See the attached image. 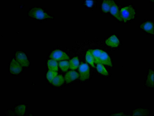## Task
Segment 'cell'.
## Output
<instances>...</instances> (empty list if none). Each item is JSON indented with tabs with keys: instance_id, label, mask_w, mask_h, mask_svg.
I'll use <instances>...</instances> for the list:
<instances>
[{
	"instance_id": "3",
	"label": "cell",
	"mask_w": 154,
	"mask_h": 116,
	"mask_svg": "<svg viewBox=\"0 0 154 116\" xmlns=\"http://www.w3.org/2000/svg\"><path fill=\"white\" fill-rule=\"evenodd\" d=\"M50 58L56 61L63 60H68L69 56L65 53L60 50H55L51 53Z\"/></svg>"
},
{
	"instance_id": "7",
	"label": "cell",
	"mask_w": 154,
	"mask_h": 116,
	"mask_svg": "<svg viewBox=\"0 0 154 116\" xmlns=\"http://www.w3.org/2000/svg\"><path fill=\"white\" fill-rule=\"evenodd\" d=\"M151 111L150 109L139 107L132 109L131 114L132 116H148L150 114Z\"/></svg>"
},
{
	"instance_id": "20",
	"label": "cell",
	"mask_w": 154,
	"mask_h": 116,
	"mask_svg": "<svg viewBox=\"0 0 154 116\" xmlns=\"http://www.w3.org/2000/svg\"><path fill=\"white\" fill-rule=\"evenodd\" d=\"M57 72L56 71H50L47 72V79L51 83H52L53 79L57 76Z\"/></svg>"
},
{
	"instance_id": "13",
	"label": "cell",
	"mask_w": 154,
	"mask_h": 116,
	"mask_svg": "<svg viewBox=\"0 0 154 116\" xmlns=\"http://www.w3.org/2000/svg\"><path fill=\"white\" fill-rule=\"evenodd\" d=\"M79 74L75 71H69L65 75V80L66 83H69L79 78Z\"/></svg>"
},
{
	"instance_id": "18",
	"label": "cell",
	"mask_w": 154,
	"mask_h": 116,
	"mask_svg": "<svg viewBox=\"0 0 154 116\" xmlns=\"http://www.w3.org/2000/svg\"><path fill=\"white\" fill-rule=\"evenodd\" d=\"M69 68L71 69L74 70L76 69L79 66V62L78 58L77 57L73 58L69 62Z\"/></svg>"
},
{
	"instance_id": "4",
	"label": "cell",
	"mask_w": 154,
	"mask_h": 116,
	"mask_svg": "<svg viewBox=\"0 0 154 116\" xmlns=\"http://www.w3.org/2000/svg\"><path fill=\"white\" fill-rule=\"evenodd\" d=\"M16 58L17 61L23 67H27L29 64L27 57L23 52L18 51L16 53Z\"/></svg>"
},
{
	"instance_id": "14",
	"label": "cell",
	"mask_w": 154,
	"mask_h": 116,
	"mask_svg": "<svg viewBox=\"0 0 154 116\" xmlns=\"http://www.w3.org/2000/svg\"><path fill=\"white\" fill-rule=\"evenodd\" d=\"M115 4V3L113 1H104L102 5L103 11L105 13H108L110 11L111 8Z\"/></svg>"
},
{
	"instance_id": "8",
	"label": "cell",
	"mask_w": 154,
	"mask_h": 116,
	"mask_svg": "<svg viewBox=\"0 0 154 116\" xmlns=\"http://www.w3.org/2000/svg\"><path fill=\"white\" fill-rule=\"evenodd\" d=\"M98 64H105L112 66V63L110 58L106 52L102 51L100 56Z\"/></svg>"
},
{
	"instance_id": "10",
	"label": "cell",
	"mask_w": 154,
	"mask_h": 116,
	"mask_svg": "<svg viewBox=\"0 0 154 116\" xmlns=\"http://www.w3.org/2000/svg\"><path fill=\"white\" fill-rule=\"evenodd\" d=\"M146 86L147 87L153 88L154 87V71L152 69L149 70L146 80Z\"/></svg>"
},
{
	"instance_id": "1",
	"label": "cell",
	"mask_w": 154,
	"mask_h": 116,
	"mask_svg": "<svg viewBox=\"0 0 154 116\" xmlns=\"http://www.w3.org/2000/svg\"><path fill=\"white\" fill-rule=\"evenodd\" d=\"M28 15L33 18L39 20L53 18V17L48 15L43 9L38 8H34L31 9L28 13Z\"/></svg>"
},
{
	"instance_id": "21",
	"label": "cell",
	"mask_w": 154,
	"mask_h": 116,
	"mask_svg": "<svg viewBox=\"0 0 154 116\" xmlns=\"http://www.w3.org/2000/svg\"><path fill=\"white\" fill-rule=\"evenodd\" d=\"M26 106L24 105H19L15 108L16 114L18 115L22 116L25 113Z\"/></svg>"
},
{
	"instance_id": "16",
	"label": "cell",
	"mask_w": 154,
	"mask_h": 116,
	"mask_svg": "<svg viewBox=\"0 0 154 116\" xmlns=\"http://www.w3.org/2000/svg\"><path fill=\"white\" fill-rule=\"evenodd\" d=\"M102 52V50L99 49L91 50V52L94 57V63L98 64L100 56Z\"/></svg>"
},
{
	"instance_id": "23",
	"label": "cell",
	"mask_w": 154,
	"mask_h": 116,
	"mask_svg": "<svg viewBox=\"0 0 154 116\" xmlns=\"http://www.w3.org/2000/svg\"><path fill=\"white\" fill-rule=\"evenodd\" d=\"M97 68L98 72L104 75H108V73L105 69V67L102 64H98L97 65Z\"/></svg>"
},
{
	"instance_id": "6",
	"label": "cell",
	"mask_w": 154,
	"mask_h": 116,
	"mask_svg": "<svg viewBox=\"0 0 154 116\" xmlns=\"http://www.w3.org/2000/svg\"><path fill=\"white\" fill-rule=\"evenodd\" d=\"M22 70L21 66L14 59L11 60L10 66V72L13 75L19 74Z\"/></svg>"
},
{
	"instance_id": "11",
	"label": "cell",
	"mask_w": 154,
	"mask_h": 116,
	"mask_svg": "<svg viewBox=\"0 0 154 116\" xmlns=\"http://www.w3.org/2000/svg\"><path fill=\"white\" fill-rule=\"evenodd\" d=\"M106 45L111 47H117L119 44V39L115 35H112L109 37L105 41Z\"/></svg>"
},
{
	"instance_id": "2",
	"label": "cell",
	"mask_w": 154,
	"mask_h": 116,
	"mask_svg": "<svg viewBox=\"0 0 154 116\" xmlns=\"http://www.w3.org/2000/svg\"><path fill=\"white\" fill-rule=\"evenodd\" d=\"M121 14L123 21L127 22L134 18L135 11L131 6L123 8L121 10Z\"/></svg>"
},
{
	"instance_id": "17",
	"label": "cell",
	"mask_w": 154,
	"mask_h": 116,
	"mask_svg": "<svg viewBox=\"0 0 154 116\" xmlns=\"http://www.w3.org/2000/svg\"><path fill=\"white\" fill-rule=\"evenodd\" d=\"M64 83V79L61 75L57 76L52 81V83L54 85L60 86Z\"/></svg>"
},
{
	"instance_id": "15",
	"label": "cell",
	"mask_w": 154,
	"mask_h": 116,
	"mask_svg": "<svg viewBox=\"0 0 154 116\" xmlns=\"http://www.w3.org/2000/svg\"><path fill=\"white\" fill-rule=\"evenodd\" d=\"M47 66L50 71H58V64L56 60H50L47 63Z\"/></svg>"
},
{
	"instance_id": "9",
	"label": "cell",
	"mask_w": 154,
	"mask_h": 116,
	"mask_svg": "<svg viewBox=\"0 0 154 116\" xmlns=\"http://www.w3.org/2000/svg\"><path fill=\"white\" fill-rule=\"evenodd\" d=\"M140 28L147 33L152 35L154 34L153 24L150 21L143 23L140 25Z\"/></svg>"
},
{
	"instance_id": "19",
	"label": "cell",
	"mask_w": 154,
	"mask_h": 116,
	"mask_svg": "<svg viewBox=\"0 0 154 116\" xmlns=\"http://www.w3.org/2000/svg\"><path fill=\"white\" fill-rule=\"evenodd\" d=\"M86 59L87 61L92 66L95 67L94 66V57L91 52V50H89L86 53Z\"/></svg>"
},
{
	"instance_id": "24",
	"label": "cell",
	"mask_w": 154,
	"mask_h": 116,
	"mask_svg": "<svg viewBox=\"0 0 154 116\" xmlns=\"http://www.w3.org/2000/svg\"><path fill=\"white\" fill-rule=\"evenodd\" d=\"M110 115L111 116H125L127 114L124 112H116L111 113Z\"/></svg>"
},
{
	"instance_id": "25",
	"label": "cell",
	"mask_w": 154,
	"mask_h": 116,
	"mask_svg": "<svg viewBox=\"0 0 154 116\" xmlns=\"http://www.w3.org/2000/svg\"><path fill=\"white\" fill-rule=\"evenodd\" d=\"M85 2L86 6L89 7H91L94 5V1H86Z\"/></svg>"
},
{
	"instance_id": "12",
	"label": "cell",
	"mask_w": 154,
	"mask_h": 116,
	"mask_svg": "<svg viewBox=\"0 0 154 116\" xmlns=\"http://www.w3.org/2000/svg\"><path fill=\"white\" fill-rule=\"evenodd\" d=\"M110 12L113 16L116 17L119 21H122L123 19L122 17L121 12L120 11L118 6L115 4L110 9Z\"/></svg>"
},
{
	"instance_id": "5",
	"label": "cell",
	"mask_w": 154,
	"mask_h": 116,
	"mask_svg": "<svg viewBox=\"0 0 154 116\" xmlns=\"http://www.w3.org/2000/svg\"><path fill=\"white\" fill-rule=\"evenodd\" d=\"M81 80L85 81L88 79L90 76V69L86 64H82L79 68Z\"/></svg>"
},
{
	"instance_id": "22",
	"label": "cell",
	"mask_w": 154,
	"mask_h": 116,
	"mask_svg": "<svg viewBox=\"0 0 154 116\" xmlns=\"http://www.w3.org/2000/svg\"><path fill=\"white\" fill-rule=\"evenodd\" d=\"M59 66L62 71H66L69 68V63L67 61L60 62L59 63Z\"/></svg>"
}]
</instances>
